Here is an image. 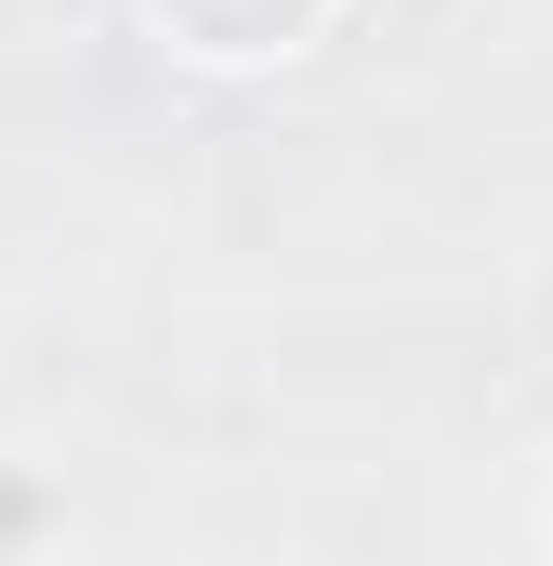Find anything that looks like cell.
Here are the masks:
<instances>
[{
	"mask_svg": "<svg viewBox=\"0 0 553 566\" xmlns=\"http://www.w3.org/2000/svg\"><path fill=\"white\" fill-rule=\"evenodd\" d=\"M198 66H276V53H303L316 27H330V0H145Z\"/></svg>",
	"mask_w": 553,
	"mask_h": 566,
	"instance_id": "cell-1",
	"label": "cell"
}]
</instances>
